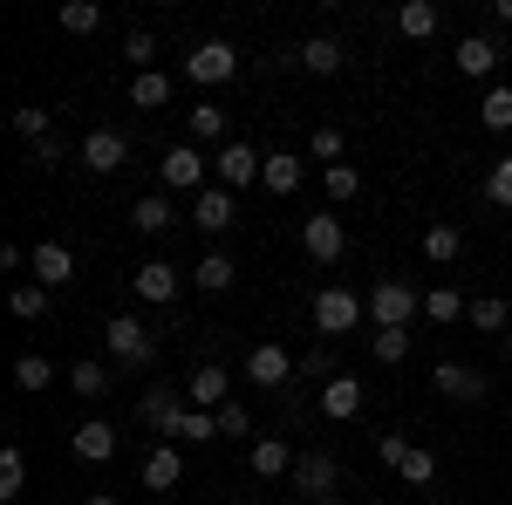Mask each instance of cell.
<instances>
[{"label": "cell", "mask_w": 512, "mask_h": 505, "mask_svg": "<svg viewBox=\"0 0 512 505\" xmlns=\"http://www.w3.org/2000/svg\"><path fill=\"white\" fill-rule=\"evenodd\" d=\"M362 314H369V328H410L417 314H424V294L410 287V280H396V273H383L369 294H362Z\"/></svg>", "instance_id": "6da1fadb"}, {"label": "cell", "mask_w": 512, "mask_h": 505, "mask_svg": "<svg viewBox=\"0 0 512 505\" xmlns=\"http://www.w3.org/2000/svg\"><path fill=\"white\" fill-rule=\"evenodd\" d=\"M103 342H110V355H117L123 369H151V362H158V335H151L137 314H110V321H103Z\"/></svg>", "instance_id": "7a4b0ae2"}, {"label": "cell", "mask_w": 512, "mask_h": 505, "mask_svg": "<svg viewBox=\"0 0 512 505\" xmlns=\"http://www.w3.org/2000/svg\"><path fill=\"white\" fill-rule=\"evenodd\" d=\"M205 171H212V157L198 151L192 137H185V144H171V151L158 157V178H164V192H205Z\"/></svg>", "instance_id": "3957f363"}, {"label": "cell", "mask_w": 512, "mask_h": 505, "mask_svg": "<svg viewBox=\"0 0 512 505\" xmlns=\"http://www.w3.org/2000/svg\"><path fill=\"white\" fill-rule=\"evenodd\" d=\"M349 328H362V294L355 287H321L315 294V335H349Z\"/></svg>", "instance_id": "277c9868"}, {"label": "cell", "mask_w": 512, "mask_h": 505, "mask_svg": "<svg viewBox=\"0 0 512 505\" xmlns=\"http://www.w3.org/2000/svg\"><path fill=\"white\" fill-rule=\"evenodd\" d=\"M233 69H239V48L233 41H198L192 55H185V76L198 82V89H219V82H233Z\"/></svg>", "instance_id": "5b68a950"}, {"label": "cell", "mask_w": 512, "mask_h": 505, "mask_svg": "<svg viewBox=\"0 0 512 505\" xmlns=\"http://www.w3.org/2000/svg\"><path fill=\"white\" fill-rule=\"evenodd\" d=\"M335 485H342V465H335L328 451H301V458H294V499L321 505Z\"/></svg>", "instance_id": "8992f818"}, {"label": "cell", "mask_w": 512, "mask_h": 505, "mask_svg": "<svg viewBox=\"0 0 512 505\" xmlns=\"http://www.w3.org/2000/svg\"><path fill=\"white\" fill-rule=\"evenodd\" d=\"M212 171H219V185L226 192H246V185H260V171H267V157L253 151V144H219V157H212Z\"/></svg>", "instance_id": "52a82bcc"}, {"label": "cell", "mask_w": 512, "mask_h": 505, "mask_svg": "<svg viewBox=\"0 0 512 505\" xmlns=\"http://www.w3.org/2000/svg\"><path fill=\"white\" fill-rule=\"evenodd\" d=\"M123 157H130V137H123V130H110V123H96V130L82 137V164H89L96 178L123 171Z\"/></svg>", "instance_id": "ba28073f"}, {"label": "cell", "mask_w": 512, "mask_h": 505, "mask_svg": "<svg viewBox=\"0 0 512 505\" xmlns=\"http://www.w3.org/2000/svg\"><path fill=\"white\" fill-rule=\"evenodd\" d=\"M301 246H308V260H315V267H335V260L349 253V233H342V219L315 212V219L301 226Z\"/></svg>", "instance_id": "9c48e42d"}, {"label": "cell", "mask_w": 512, "mask_h": 505, "mask_svg": "<svg viewBox=\"0 0 512 505\" xmlns=\"http://www.w3.org/2000/svg\"><path fill=\"white\" fill-rule=\"evenodd\" d=\"M137 417H144V424L158 430V437H178V417H185V396H178L171 383H151V389H144V403H137Z\"/></svg>", "instance_id": "30bf717a"}, {"label": "cell", "mask_w": 512, "mask_h": 505, "mask_svg": "<svg viewBox=\"0 0 512 505\" xmlns=\"http://www.w3.org/2000/svg\"><path fill=\"white\" fill-rule=\"evenodd\" d=\"M287 376H294V355L280 349V342H253V349H246V383L280 389Z\"/></svg>", "instance_id": "8fae6325"}, {"label": "cell", "mask_w": 512, "mask_h": 505, "mask_svg": "<svg viewBox=\"0 0 512 505\" xmlns=\"http://www.w3.org/2000/svg\"><path fill=\"white\" fill-rule=\"evenodd\" d=\"M130 294H137V301H151V308L178 301V267H171V260H144V267L130 273Z\"/></svg>", "instance_id": "7c38bea8"}, {"label": "cell", "mask_w": 512, "mask_h": 505, "mask_svg": "<svg viewBox=\"0 0 512 505\" xmlns=\"http://www.w3.org/2000/svg\"><path fill=\"white\" fill-rule=\"evenodd\" d=\"M185 396H192V410H226V403H233V376H226L219 362H198Z\"/></svg>", "instance_id": "4fadbf2b"}, {"label": "cell", "mask_w": 512, "mask_h": 505, "mask_svg": "<svg viewBox=\"0 0 512 505\" xmlns=\"http://www.w3.org/2000/svg\"><path fill=\"white\" fill-rule=\"evenodd\" d=\"M431 383L444 389L451 403H485V389H492V383H485V376L472 369V362H437V369H431Z\"/></svg>", "instance_id": "5bb4252c"}, {"label": "cell", "mask_w": 512, "mask_h": 505, "mask_svg": "<svg viewBox=\"0 0 512 505\" xmlns=\"http://www.w3.org/2000/svg\"><path fill=\"white\" fill-rule=\"evenodd\" d=\"M294 444L287 437H253V451H246V465H253V478H294Z\"/></svg>", "instance_id": "9a60e30c"}, {"label": "cell", "mask_w": 512, "mask_h": 505, "mask_svg": "<svg viewBox=\"0 0 512 505\" xmlns=\"http://www.w3.org/2000/svg\"><path fill=\"white\" fill-rule=\"evenodd\" d=\"M69 451H76L82 465H110V458H117V430L103 424V417H89V424H76Z\"/></svg>", "instance_id": "2e32d148"}, {"label": "cell", "mask_w": 512, "mask_h": 505, "mask_svg": "<svg viewBox=\"0 0 512 505\" xmlns=\"http://www.w3.org/2000/svg\"><path fill=\"white\" fill-rule=\"evenodd\" d=\"M28 267H35V280H41V287H62V280L76 273V253H69L62 239H41L35 253H28Z\"/></svg>", "instance_id": "e0dca14e"}, {"label": "cell", "mask_w": 512, "mask_h": 505, "mask_svg": "<svg viewBox=\"0 0 512 505\" xmlns=\"http://www.w3.org/2000/svg\"><path fill=\"white\" fill-rule=\"evenodd\" d=\"M185 478V458H178V444H151L144 451V492H171Z\"/></svg>", "instance_id": "ac0fdd59"}, {"label": "cell", "mask_w": 512, "mask_h": 505, "mask_svg": "<svg viewBox=\"0 0 512 505\" xmlns=\"http://www.w3.org/2000/svg\"><path fill=\"white\" fill-rule=\"evenodd\" d=\"M192 226L198 233H226V226H233V192H226V185H205L198 205H192Z\"/></svg>", "instance_id": "d6986e66"}, {"label": "cell", "mask_w": 512, "mask_h": 505, "mask_svg": "<svg viewBox=\"0 0 512 505\" xmlns=\"http://www.w3.org/2000/svg\"><path fill=\"white\" fill-rule=\"evenodd\" d=\"M130 226H137L144 239H158V233L178 226V212H171V198H164V192H144L137 205H130Z\"/></svg>", "instance_id": "ffe728a7"}, {"label": "cell", "mask_w": 512, "mask_h": 505, "mask_svg": "<svg viewBox=\"0 0 512 505\" xmlns=\"http://www.w3.org/2000/svg\"><path fill=\"white\" fill-rule=\"evenodd\" d=\"M355 410H362V383H355L349 369H342L335 383H321V417H335V424H349Z\"/></svg>", "instance_id": "44dd1931"}, {"label": "cell", "mask_w": 512, "mask_h": 505, "mask_svg": "<svg viewBox=\"0 0 512 505\" xmlns=\"http://www.w3.org/2000/svg\"><path fill=\"white\" fill-rule=\"evenodd\" d=\"M342 62H349V48H342L335 35H308L301 41V69H308V76H335Z\"/></svg>", "instance_id": "7402d4cb"}, {"label": "cell", "mask_w": 512, "mask_h": 505, "mask_svg": "<svg viewBox=\"0 0 512 505\" xmlns=\"http://www.w3.org/2000/svg\"><path fill=\"white\" fill-rule=\"evenodd\" d=\"M499 55H506V48H499L492 35H465V41H458V55H451V62H458L465 76H492V69H499Z\"/></svg>", "instance_id": "603a6c76"}, {"label": "cell", "mask_w": 512, "mask_h": 505, "mask_svg": "<svg viewBox=\"0 0 512 505\" xmlns=\"http://www.w3.org/2000/svg\"><path fill=\"white\" fill-rule=\"evenodd\" d=\"M260 185H267L274 198H294V192H301V157H294V151H267V171H260Z\"/></svg>", "instance_id": "cb8c5ba5"}, {"label": "cell", "mask_w": 512, "mask_h": 505, "mask_svg": "<svg viewBox=\"0 0 512 505\" xmlns=\"http://www.w3.org/2000/svg\"><path fill=\"white\" fill-rule=\"evenodd\" d=\"M396 28L410 41H431L437 28H444V14H437V0H403V7H396Z\"/></svg>", "instance_id": "d4e9b609"}, {"label": "cell", "mask_w": 512, "mask_h": 505, "mask_svg": "<svg viewBox=\"0 0 512 505\" xmlns=\"http://www.w3.org/2000/svg\"><path fill=\"white\" fill-rule=\"evenodd\" d=\"M458 253H465V233H458V226H444V219L424 226V260H431V267H451Z\"/></svg>", "instance_id": "484cf974"}, {"label": "cell", "mask_w": 512, "mask_h": 505, "mask_svg": "<svg viewBox=\"0 0 512 505\" xmlns=\"http://www.w3.org/2000/svg\"><path fill=\"white\" fill-rule=\"evenodd\" d=\"M472 314V301L458 294V287H431L424 294V321H437V328H451V321H465Z\"/></svg>", "instance_id": "4316f807"}, {"label": "cell", "mask_w": 512, "mask_h": 505, "mask_svg": "<svg viewBox=\"0 0 512 505\" xmlns=\"http://www.w3.org/2000/svg\"><path fill=\"white\" fill-rule=\"evenodd\" d=\"M185 130H192V144H233V137H226V110H219V103H198L192 117H185Z\"/></svg>", "instance_id": "83f0119b"}, {"label": "cell", "mask_w": 512, "mask_h": 505, "mask_svg": "<svg viewBox=\"0 0 512 505\" xmlns=\"http://www.w3.org/2000/svg\"><path fill=\"white\" fill-rule=\"evenodd\" d=\"M130 103H137V110H164V103H171V76H164V69L130 76Z\"/></svg>", "instance_id": "f1b7e54d"}, {"label": "cell", "mask_w": 512, "mask_h": 505, "mask_svg": "<svg viewBox=\"0 0 512 505\" xmlns=\"http://www.w3.org/2000/svg\"><path fill=\"white\" fill-rule=\"evenodd\" d=\"M465 321H472L478 335H506V328H512V308H506V301H499V294H478V301H472V314H465Z\"/></svg>", "instance_id": "f546056e"}, {"label": "cell", "mask_w": 512, "mask_h": 505, "mask_svg": "<svg viewBox=\"0 0 512 505\" xmlns=\"http://www.w3.org/2000/svg\"><path fill=\"white\" fill-rule=\"evenodd\" d=\"M192 280H198V287H205V294H226V287H233V280H239V267H233V260H226V253H205V260H198V267H192Z\"/></svg>", "instance_id": "4dcf8cb0"}, {"label": "cell", "mask_w": 512, "mask_h": 505, "mask_svg": "<svg viewBox=\"0 0 512 505\" xmlns=\"http://www.w3.org/2000/svg\"><path fill=\"white\" fill-rule=\"evenodd\" d=\"M69 389H76L82 403H103V396H110V369H103V362H76V369H69Z\"/></svg>", "instance_id": "1f68e13d"}, {"label": "cell", "mask_w": 512, "mask_h": 505, "mask_svg": "<svg viewBox=\"0 0 512 505\" xmlns=\"http://www.w3.org/2000/svg\"><path fill=\"white\" fill-rule=\"evenodd\" d=\"M212 437H219V410H185L171 444H212Z\"/></svg>", "instance_id": "d6a6232c"}, {"label": "cell", "mask_w": 512, "mask_h": 505, "mask_svg": "<svg viewBox=\"0 0 512 505\" xmlns=\"http://www.w3.org/2000/svg\"><path fill=\"white\" fill-rule=\"evenodd\" d=\"M369 355H376L383 369H396V362L410 355V328H376V335H369Z\"/></svg>", "instance_id": "836d02e7"}, {"label": "cell", "mask_w": 512, "mask_h": 505, "mask_svg": "<svg viewBox=\"0 0 512 505\" xmlns=\"http://www.w3.org/2000/svg\"><path fill=\"white\" fill-rule=\"evenodd\" d=\"M55 21H62L69 35H96V28H103V7H96V0H62Z\"/></svg>", "instance_id": "e575fe53"}, {"label": "cell", "mask_w": 512, "mask_h": 505, "mask_svg": "<svg viewBox=\"0 0 512 505\" xmlns=\"http://www.w3.org/2000/svg\"><path fill=\"white\" fill-rule=\"evenodd\" d=\"M48 294H55V287H41V280H21V287H14V301H7V308L21 314V321H41V314H48Z\"/></svg>", "instance_id": "d590c367"}, {"label": "cell", "mask_w": 512, "mask_h": 505, "mask_svg": "<svg viewBox=\"0 0 512 505\" xmlns=\"http://www.w3.org/2000/svg\"><path fill=\"white\" fill-rule=\"evenodd\" d=\"M478 123H485V130H512V89H506V82H499V89H485Z\"/></svg>", "instance_id": "8d00e7d4"}, {"label": "cell", "mask_w": 512, "mask_h": 505, "mask_svg": "<svg viewBox=\"0 0 512 505\" xmlns=\"http://www.w3.org/2000/svg\"><path fill=\"white\" fill-rule=\"evenodd\" d=\"M21 485H28V458H21V444H7L0 451V499H21Z\"/></svg>", "instance_id": "74e56055"}, {"label": "cell", "mask_w": 512, "mask_h": 505, "mask_svg": "<svg viewBox=\"0 0 512 505\" xmlns=\"http://www.w3.org/2000/svg\"><path fill=\"white\" fill-rule=\"evenodd\" d=\"M123 62H137V76L158 69V35H151V28H130V35H123Z\"/></svg>", "instance_id": "f35d334b"}, {"label": "cell", "mask_w": 512, "mask_h": 505, "mask_svg": "<svg viewBox=\"0 0 512 505\" xmlns=\"http://www.w3.org/2000/svg\"><path fill=\"white\" fill-rule=\"evenodd\" d=\"M321 185H328L335 205H349V198L362 192V171H355V164H328V171H321Z\"/></svg>", "instance_id": "ab89813d"}, {"label": "cell", "mask_w": 512, "mask_h": 505, "mask_svg": "<svg viewBox=\"0 0 512 505\" xmlns=\"http://www.w3.org/2000/svg\"><path fill=\"white\" fill-rule=\"evenodd\" d=\"M14 383H21V389H48V383H55V362L28 349L21 362H14Z\"/></svg>", "instance_id": "60d3db41"}, {"label": "cell", "mask_w": 512, "mask_h": 505, "mask_svg": "<svg viewBox=\"0 0 512 505\" xmlns=\"http://www.w3.org/2000/svg\"><path fill=\"white\" fill-rule=\"evenodd\" d=\"M396 471H403L410 485H431V478H437V458L424 451V444H410V451H403V465H396Z\"/></svg>", "instance_id": "b9f144b4"}, {"label": "cell", "mask_w": 512, "mask_h": 505, "mask_svg": "<svg viewBox=\"0 0 512 505\" xmlns=\"http://www.w3.org/2000/svg\"><path fill=\"white\" fill-rule=\"evenodd\" d=\"M485 198H492V205H512V157H492V171H485Z\"/></svg>", "instance_id": "7bdbcfd3"}, {"label": "cell", "mask_w": 512, "mask_h": 505, "mask_svg": "<svg viewBox=\"0 0 512 505\" xmlns=\"http://www.w3.org/2000/svg\"><path fill=\"white\" fill-rule=\"evenodd\" d=\"M14 137H28V144H48V110H14Z\"/></svg>", "instance_id": "ee69618b"}, {"label": "cell", "mask_w": 512, "mask_h": 505, "mask_svg": "<svg viewBox=\"0 0 512 505\" xmlns=\"http://www.w3.org/2000/svg\"><path fill=\"white\" fill-rule=\"evenodd\" d=\"M301 376H308V383H335L342 369H335V355H328V349H308V362H301Z\"/></svg>", "instance_id": "f6af8a7d"}, {"label": "cell", "mask_w": 512, "mask_h": 505, "mask_svg": "<svg viewBox=\"0 0 512 505\" xmlns=\"http://www.w3.org/2000/svg\"><path fill=\"white\" fill-rule=\"evenodd\" d=\"M315 157L321 164H342V130L335 123H315Z\"/></svg>", "instance_id": "bcb514c9"}, {"label": "cell", "mask_w": 512, "mask_h": 505, "mask_svg": "<svg viewBox=\"0 0 512 505\" xmlns=\"http://www.w3.org/2000/svg\"><path fill=\"white\" fill-rule=\"evenodd\" d=\"M246 430H253V417H246V403H226V410H219V437H246Z\"/></svg>", "instance_id": "7dc6e473"}, {"label": "cell", "mask_w": 512, "mask_h": 505, "mask_svg": "<svg viewBox=\"0 0 512 505\" xmlns=\"http://www.w3.org/2000/svg\"><path fill=\"white\" fill-rule=\"evenodd\" d=\"M403 451H410V437H376V458H383V465H403Z\"/></svg>", "instance_id": "c3c4849f"}, {"label": "cell", "mask_w": 512, "mask_h": 505, "mask_svg": "<svg viewBox=\"0 0 512 505\" xmlns=\"http://www.w3.org/2000/svg\"><path fill=\"white\" fill-rule=\"evenodd\" d=\"M28 164H41V171H55V164H62V144H55V137H48V144H35V157H28Z\"/></svg>", "instance_id": "681fc988"}, {"label": "cell", "mask_w": 512, "mask_h": 505, "mask_svg": "<svg viewBox=\"0 0 512 505\" xmlns=\"http://www.w3.org/2000/svg\"><path fill=\"white\" fill-rule=\"evenodd\" d=\"M492 21H499V28H512V0H492Z\"/></svg>", "instance_id": "f907efd6"}, {"label": "cell", "mask_w": 512, "mask_h": 505, "mask_svg": "<svg viewBox=\"0 0 512 505\" xmlns=\"http://www.w3.org/2000/svg\"><path fill=\"white\" fill-rule=\"evenodd\" d=\"M82 505H117V499H110V492H96V499H82Z\"/></svg>", "instance_id": "816d5d0a"}, {"label": "cell", "mask_w": 512, "mask_h": 505, "mask_svg": "<svg viewBox=\"0 0 512 505\" xmlns=\"http://www.w3.org/2000/svg\"><path fill=\"white\" fill-rule=\"evenodd\" d=\"M280 505H308V499H280Z\"/></svg>", "instance_id": "f5cc1de1"}, {"label": "cell", "mask_w": 512, "mask_h": 505, "mask_svg": "<svg viewBox=\"0 0 512 505\" xmlns=\"http://www.w3.org/2000/svg\"><path fill=\"white\" fill-rule=\"evenodd\" d=\"M506 355H512V328H506Z\"/></svg>", "instance_id": "db71d44e"}]
</instances>
